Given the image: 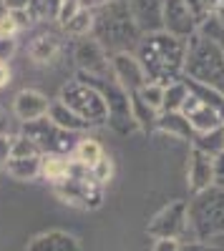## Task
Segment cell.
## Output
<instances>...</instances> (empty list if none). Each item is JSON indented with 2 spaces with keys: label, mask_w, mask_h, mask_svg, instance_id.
I'll use <instances>...</instances> for the list:
<instances>
[{
  "label": "cell",
  "mask_w": 224,
  "mask_h": 251,
  "mask_svg": "<svg viewBox=\"0 0 224 251\" xmlns=\"http://www.w3.org/2000/svg\"><path fill=\"white\" fill-rule=\"evenodd\" d=\"M184 53L187 40H179L169 33H154L141 40L136 60L146 75V83L167 88L179 80V73L184 68Z\"/></svg>",
  "instance_id": "obj_1"
},
{
  "label": "cell",
  "mask_w": 224,
  "mask_h": 251,
  "mask_svg": "<svg viewBox=\"0 0 224 251\" xmlns=\"http://www.w3.org/2000/svg\"><path fill=\"white\" fill-rule=\"evenodd\" d=\"M184 71L192 83L224 96V48L207 35H192L184 53Z\"/></svg>",
  "instance_id": "obj_2"
},
{
  "label": "cell",
  "mask_w": 224,
  "mask_h": 251,
  "mask_svg": "<svg viewBox=\"0 0 224 251\" xmlns=\"http://www.w3.org/2000/svg\"><path fill=\"white\" fill-rule=\"evenodd\" d=\"M93 35L101 48H118V53H126V46L136 43L139 25L129 10V3L124 0H111L101 5V10L93 15Z\"/></svg>",
  "instance_id": "obj_3"
},
{
  "label": "cell",
  "mask_w": 224,
  "mask_h": 251,
  "mask_svg": "<svg viewBox=\"0 0 224 251\" xmlns=\"http://www.w3.org/2000/svg\"><path fill=\"white\" fill-rule=\"evenodd\" d=\"M192 228L194 241L224 234V188L209 186L199 191L187 206V231Z\"/></svg>",
  "instance_id": "obj_4"
},
{
  "label": "cell",
  "mask_w": 224,
  "mask_h": 251,
  "mask_svg": "<svg viewBox=\"0 0 224 251\" xmlns=\"http://www.w3.org/2000/svg\"><path fill=\"white\" fill-rule=\"evenodd\" d=\"M68 111H73L84 123L88 126H101L109 121V106H106V98L101 96L91 83L84 80H73L60 91L58 98Z\"/></svg>",
  "instance_id": "obj_5"
},
{
  "label": "cell",
  "mask_w": 224,
  "mask_h": 251,
  "mask_svg": "<svg viewBox=\"0 0 224 251\" xmlns=\"http://www.w3.org/2000/svg\"><path fill=\"white\" fill-rule=\"evenodd\" d=\"M23 136L30 138L38 149H40V156L43 153H71L76 149V143L73 136L63 128H58V126L53 121L46 118H38L33 123H26L23 126Z\"/></svg>",
  "instance_id": "obj_6"
},
{
  "label": "cell",
  "mask_w": 224,
  "mask_h": 251,
  "mask_svg": "<svg viewBox=\"0 0 224 251\" xmlns=\"http://www.w3.org/2000/svg\"><path fill=\"white\" fill-rule=\"evenodd\" d=\"M179 113L189 121L194 136L196 133H209V131L222 128V126H224L222 113L212 106V103H207L201 96H196L192 88H189V96H187V100H184V106H181Z\"/></svg>",
  "instance_id": "obj_7"
},
{
  "label": "cell",
  "mask_w": 224,
  "mask_h": 251,
  "mask_svg": "<svg viewBox=\"0 0 224 251\" xmlns=\"http://www.w3.org/2000/svg\"><path fill=\"white\" fill-rule=\"evenodd\" d=\"M187 231V203L184 201H174L164 206L161 211L154 216L149 224V234L156 239H179Z\"/></svg>",
  "instance_id": "obj_8"
},
{
  "label": "cell",
  "mask_w": 224,
  "mask_h": 251,
  "mask_svg": "<svg viewBox=\"0 0 224 251\" xmlns=\"http://www.w3.org/2000/svg\"><path fill=\"white\" fill-rule=\"evenodd\" d=\"M196 15L189 10L184 0H164V13H161V25L167 28L169 35L179 40H189L196 30Z\"/></svg>",
  "instance_id": "obj_9"
},
{
  "label": "cell",
  "mask_w": 224,
  "mask_h": 251,
  "mask_svg": "<svg viewBox=\"0 0 224 251\" xmlns=\"http://www.w3.org/2000/svg\"><path fill=\"white\" fill-rule=\"evenodd\" d=\"M76 60L81 73L86 75H96V78H106L111 71V63L106 60V53L96 43V38H81L76 43Z\"/></svg>",
  "instance_id": "obj_10"
},
{
  "label": "cell",
  "mask_w": 224,
  "mask_h": 251,
  "mask_svg": "<svg viewBox=\"0 0 224 251\" xmlns=\"http://www.w3.org/2000/svg\"><path fill=\"white\" fill-rule=\"evenodd\" d=\"M111 73L116 78V83L126 93H139L141 88L146 86V75L141 71L139 60L129 53H116L113 60H111Z\"/></svg>",
  "instance_id": "obj_11"
},
{
  "label": "cell",
  "mask_w": 224,
  "mask_h": 251,
  "mask_svg": "<svg viewBox=\"0 0 224 251\" xmlns=\"http://www.w3.org/2000/svg\"><path fill=\"white\" fill-rule=\"evenodd\" d=\"M48 108H51V100L43 93L33 91V88L20 91L15 96V100H13V111H15V116L23 121V123H33L38 118H46L48 116Z\"/></svg>",
  "instance_id": "obj_12"
},
{
  "label": "cell",
  "mask_w": 224,
  "mask_h": 251,
  "mask_svg": "<svg viewBox=\"0 0 224 251\" xmlns=\"http://www.w3.org/2000/svg\"><path fill=\"white\" fill-rule=\"evenodd\" d=\"M214 183V158L201 153V151H192V161H189V186L192 191L199 194L209 188Z\"/></svg>",
  "instance_id": "obj_13"
},
{
  "label": "cell",
  "mask_w": 224,
  "mask_h": 251,
  "mask_svg": "<svg viewBox=\"0 0 224 251\" xmlns=\"http://www.w3.org/2000/svg\"><path fill=\"white\" fill-rule=\"evenodd\" d=\"M73 174V161L66 153H43L40 156V176L46 181L60 183Z\"/></svg>",
  "instance_id": "obj_14"
},
{
  "label": "cell",
  "mask_w": 224,
  "mask_h": 251,
  "mask_svg": "<svg viewBox=\"0 0 224 251\" xmlns=\"http://www.w3.org/2000/svg\"><path fill=\"white\" fill-rule=\"evenodd\" d=\"M28 251H78V244L73 236L63 231H48V234H40L38 239H33Z\"/></svg>",
  "instance_id": "obj_15"
},
{
  "label": "cell",
  "mask_w": 224,
  "mask_h": 251,
  "mask_svg": "<svg viewBox=\"0 0 224 251\" xmlns=\"http://www.w3.org/2000/svg\"><path fill=\"white\" fill-rule=\"evenodd\" d=\"M104 156H106V153H104V149H101V143L93 141V138H81V141L76 143V149L71 151V161H73L76 166H84V169H88V171H91Z\"/></svg>",
  "instance_id": "obj_16"
},
{
  "label": "cell",
  "mask_w": 224,
  "mask_h": 251,
  "mask_svg": "<svg viewBox=\"0 0 224 251\" xmlns=\"http://www.w3.org/2000/svg\"><path fill=\"white\" fill-rule=\"evenodd\" d=\"M48 121H53L58 128H63V131H68V133H76V131H86V128H91L88 123H84L73 111H68L60 100H53L51 103V108H48Z\"/></svg>",
  "instance_id": "obj_17"
},
{
  "label": "cell",
  "mask_w": 224,
  "mask_h": 251,
  "mask_svg": "<svg viewBox=\"0 0 224 251\" xmlns=\"http://www.w3.org/2000/svg\"><path fill=\"white\" fill-rule=\"evenodd\" d=\"M28 53H30V58H33L35 63H51V60H56L58 53H60V40H58V35L43 33V35H38L33 43H30Z\"/></svg>",
  "instance_id": "obj_18"
},
{
  "label": "cell",
  "mask_w": 224,
  "mask_h": 251,
  "mask_svg": "<svg viewBox=\"0 0 224 251\" xmlns=\"http://www.w3.org/2000/svg\"><path fill=\"white\" fill-rule=\"evenodd\" d=\"M156 126L161 131H167L169 136H174V138H189V141H194L192 126H189V121L181 113H164V116H159Z\"/></svg>",
  "instance_id": "obj_19"
},
{
  "label": "cell",
  "mask_w": 224,
  "mask_h": 251,
  "mask_svg": "<svg viewBox=\"0 0 224 251\" xmlns=\"http://www.w3.org/2000/svg\"><path fill=\"white\" fill-rule=\"evenodd\" d=\"M5 171L15 181H30V178L40 176V156L38 158H10L5 163Z\"/></svg>",
  "instance_id": "obj_20"
},
{
  "label": "cell",
  "mask_w": 224,
  "mask_h": 251,
  "mask_svg": "<svg viewBox=\"0 0 224 251\" xmlns=\"http://www.w3.org/2000/svg\"><path fill=\"white\" fill-rule=\"evenodd\" d=\"M194 149L201 151V153H207V156H219L224 153V126L222 128H214L209 133H196L194 136Z\"/></svg>",
  "instance_id": "obj_21"
},
{
  "label": "cell",
  "mask_w": 224,
  "mask_h": 251,
  "mask_svg": "<svg viewBox=\"0 0 224 251\" xmlns=\"http://www.w3.org/2000/svg\"><path fill=\"white\" fill-rule=\"evenodd\" d=\"M189 96V86L187 80H176L171 86L164 88V103H161V111L164 113H179L181 106H184V100Z\"/></svg>",
  "instance_id": "obj_22"
},
{
  "label": "cell",
  "mask_w": 224,
  "mask_h": 251,
  "mask_svg": "<svg viewBox=\"0 0 224 251\" xmlns=\"http://www.w3.org/2000/svg\"><path fill=\"white\" fill-rule=\"evenodd\" d=\"M58 10L60 0H30L26 15L33 23H46V20H58Z\"/></svg>",
  "instance_id": "obj_23"
},
{
  "label": "cell",
  "mask_w": 224,
  "mask_h": 251,
  "mask_svg": "<svg viewBox=\"0 0 224 251\" xmlns=\"http://www.w3.org/2000/svg\"><path fill=\"white\" fill-rule=\"evenodd\" d=\"M40 156V149L26 138L23 133L20 136H10V158H38Z\"/></svg>",
  "instance_id": "obj_24"
},
{
  "label": "cell",
  "mask_w": 224,
  "mask_h": 251,
  "mask_svg": "<svg viewBox=\"0 0 224 251\" xmlns=\"http://www.w3.org/2000/svg\"><path fill=\"white\" fill-rule=\"evenodd\" d=\"M63 28H66L71 35H86V33L93 28V13H91L88 8H81Z\"/></svg>",
  "instance_id": "obj_25"
},
{
  "label": "cell",
  "mask_w": 224,
  "mask_h": 251,
  "mask_svg": "<svg viewBox=\"0 0 224 251\" xmlns=\"http://www.w3.org/2000/svg\"><path fill=\"white\" fill-rule=\"evenodd\" d=\"M139 98L144 100L149 108H154V111L159 113V111H161V103H164V86H156V83H146V86L139 91Z\"/></svg>",
  "instance_id": "obj_26"
},
{
  "label": "cell",
  "mask_w": 224,
  "mask_h": 251,
  "mask_svg": "<svg viewBox=\"0 0 224 251\" xmlns=\"http://www.w3.org/2000/svg\"><path fill=\"white\" fill-rule=\"evenodd\" d=\"M91 174V178L98 183V186H106L109 183V178H111V174H113V163H111V158L109 156H104V158H101L96 166H93V169L88 171Z\"/></svg>",
  "instance_id": "obj_27"
},
{
  "label": "cell",
  "mask_w": 224,
  "mask_h": 251,
  "mask_svg": "<svg viewBox=\"0 0 224 251\" xmlns=\"http://www.w3.org/2000/svg\"><path fill=\"white\" fill-rule=\"evenodd\" d=\"M84 8V3H81V0H60V10H58V23L60 25H66L68 20Z\"/></svg>",
  "instance_id": "obj_28"
},
{
  "label": "cell",
  "mask_w": 224,
  "mask_h": 251,
  "mask_svg": "<svg viewBox=\"0 0 224 251\" xmlns=\"http://www.w3.org/2000/svg\"><path fill=\"white\" fill-rule=\"evenodd\" d=\"M18 30H20V25H18L15 15L8 13V10L0 13V38H13Z\"/></svg>",
  "instance_id": "obj_29"
},
{
  "label": "cell",
  "mask_w": 224,
  "mask_h": 251,
  "mask_svg": "<svg viewBox=\"0 0 224 251\" xmlns=\"http://www.w3.org/2000/svg\"><path fill=\"white\" fill-rule=\"evenodd\" d=\"M18 50V43H15V38H0V63H5L15 55Z\"/></svg>",
  "instance_id": "obj_30"
},
{
  "label": "cell",
  "mask_w": 224,
  "mask_h": 251,
  "mask_svg": "<svg viewBox=\"0 0 224 251\" xmlns=\"http://www.w3.org/2000/svg\"><path fill=\"white\" fill-rule=\"evenodd\" d=\"M214 183L217 188H224V153L214 156Z\"/></svg>",
  "instance_id": "obj_31"
},
{
  "label": "cell",
  "mask_w": 224,
  "mask_h": 251,
  "mask_svg": "<svg viewBox=\"0 0 224 251\" xmlns=\"http://www.w3.org/2000/svg\"><path fill=\"white\" fill-rule=\"evenodd\" d=\"M30 5V0H3V10L8 13H26Z\"/></svg>",
  "instance_id": "obj_32"
},
{
  "label": "cell",
  "mask_w": 224,
  "mask_h": 251,
  "mask_svg": "<svg viewBox=\"0 0 224 251\" xmlns=\"http://www.w3.org/2000/svg\"><path fill=\"white\" fill-rule=\"evenodd\" d=\"M10 161V136H0V166Z\"/></svg>",
  "instance_id": "obj_33"
},
{
  "label": "cell",
  "mask_w": 224,
  "mask_h": 251,
  "mask_svg": "<svg viewBox=\"0 0 224 251\" xmlns=\"http://www.w3.org/2000/svg\"><path fill=\"white\" fill-rule=\"evenodd\" d=\"M151 251H179V244L174 239H156Z\"/></svg>",
  "instance_id": "obj_34"
},
{
  "label": "cell",
  "mask_w": 224,
  "mask_h": 251,
  "mask_svg": "<svg viewBox=\"0 0 224 251\" xmlns=\"http://www.w3.org/2000/svg\"><path fill=\"white\" fill-rule=\"evenodd\" d=\"M179 251H217L214 246H207V244H201V241H192L189 246H179Z\"/></svg>",
  "instance_id": "obj_35"
},
{
  "label": "cell",
  "mask_w": 224,
  "mask_h": 251,
  "mask_svg": "<svg viewBox=\"0 0 224 251\" xmlns=\"http://www.w3.org/2000/svg\"><path fill=\"white\" fill-rule=\"evenodd\" d=\"M10 83V68H8V63H0V88L8 86Z\"/></svg>",
  "instance_id": "obj_36"
},
{
  "label": "cell",
  "mask_w": 224,
  "mask_h": 251,
  "mask_svg": "<svg viewBox=\"0 0 224 251\" xmlns=\"http://www.w3.org/2000/svg\"><path fill=\"white\" fill-rule=\"evenodd\" d=\"M0 136H8V121L3 113H0Z\"/></svg>",
  "instance_id": "obj_37"
},
{
  "label": "cell",
  "mask_w": 224,
  "mask_h": 251,
  "mask_svg": "<svg viewBox=\"0 0 224 251\" xmlns=\"http://www.w3.org/2000/svg\"><path fill=\"white\" fill-rule=\"evenodd\" d=\"M93 5H106V3H111V0H91Z\"/></svg>",
  "instance_id": "obj_38"
}]
</instances>
